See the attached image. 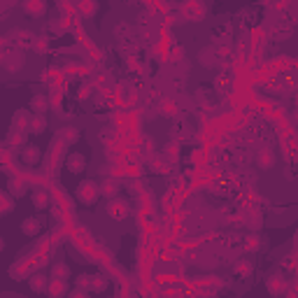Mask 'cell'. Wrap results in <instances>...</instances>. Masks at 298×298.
<instances>
[{"label":"cell","instance_id":"1","mask_svg":"<svg viewBox=\"0 0 298 298\" xmlns=\"http://www.w3.org/2000/svg\"><path fill=\"white\" fill-rule=\"evenodd\" d=\"M100 196V184L94 182V180H84L77 187V200L82 205H94Z\"/></svg>","mask_w":298,"mask_h":298},{"label":"cell","instance_id":"2","mask_svg":"<svg viewBox=\"0 0 298 298\" xmlns=\"http://www.w3.org/2000/svg\"><path fill=\"white\" fill-rule=\"evenodd\" d=\"M128 212H131V207H128L126 200H119V198H110V200H107V215H110L112 219L124 221L128 217Z\"/></svg>","mask_w":298,"mask_h":298},{"label":"cell","instance_id":"3","mask_svg":"<svg viewBox=\"0 0 298 298\" xmlns=\"http://www.w3.org/2000/svg\"><path fill=\"white\" fill-rule=\"evenodd\" d=\"M21 10L26 12L28 17H44L47 14V0H23L21 3Z\"/></svg>","mask_w":298,"mask_h":298},{"label":"cell","instance_id":"4","mask_svg":"<svg viewBox=\"0 0 298 298\" xmlns=\"http://www.w3.org/2000/svg\"><path fill=\"white\" fill-rule=\"evenodd\" d=\"M275 161H277V156L271 147H263V149L256 152V163H259L261 170H271V168H275Z\"/></svg>","mask_w":298,"mask_h":298},{"label":"cell","instance_id":"5","mask_svg":"<svg viewBox=\"0 0 298 298\" xmlns=\"http://www.w3.org/2000/svg\"><path fill=\"white\" fill-rule=\"evenodd\" d=\"M66 168H68V172H82L84 168H86V156L84 154H79V152H70V154L66 156Z\"/></svg>","mask_w":298,"mask_h":298},{"label":"cell","instance_id":"6","mask_svg":"<svg viewBox=\"0 0 298 298\" xmlns=\"http://www.w3.org/2000/svg\"><path fill=\"white\" fill-rule=\"evenodd\" d=\"M265 287H268V291H271L273 296H280V293L287 291V280H284L282 273H275V275H271L265 280Z\"/></svg>","mask_w":298,"mask_h":298},{"label":"cell","instance_id":"7","mask_svg":"<svg viewBox=\"0 0 298 298\" xmlns=\"http://www.w3.org/2000/svg\"><path fill=\"white\" fill-rule=\"evenodd\" d=\"M28 133H33V135H40V133L47 131V116L44 114H31V119H28Z\"/></svg>","mask_w":298,"mask_h":298},{"label":"cell","instance_id":"8","mask_svg":"<svg viewBox=\"0 0 298 298\" xmlns=\"http://www.w3.org/2000/svg\"><path fill=\"white\" fill-rule=\"evenodd\" d=\"M40 228H42V224H40L38 217H26V219L21 221V233L26 237H35L40 233Z\"/></svg>","mask_w":298,"mask_h":298},{"label":"cell","instance_id":"9","mask_svg":"<svg viewBox=\"0 0 298 298\" xmlns=\"http://www.w3.org/2000/svg\"><path fill=\"white\" fill-rule=\"evenodd\" d=\"M47 293L54 298L66 296L68 293V280H58V277H51L49 284H47Z\"/></svg>","mask_w":298,"mask_h":298},{"label":"cell","instance_id":"10","mask_svg":"<svg viewBox=\"0 0 298 298\" xmlns=\"http://www.w3.org/2000/svg\"><path fill=\"white\" fill-rule=\"evenodd\" d=\"M49 110V98L44 94H35L33 98H31V112H35V114H44V112Z\"/></svg>","mask_w":298,"mask_h":298},{"label":"cell","instance_id":"11","mask_svg":"<svg viewBox=\"0 0 298 298\" xmlns=\"http://www.w3.org/2000/svg\"><path fill=\"white\" fill-rule=\"evenodd\" d=\"M5 68L10 72H19V70H21V68H23V54H21V51H12V54H7Z\"/></svg>","mask_w":298,"mask_h":298},{"label":"cell","instance_id":"12","mask_svg":"<svg viewBox=\"0 0 298 298\" xmlns=\"http://www.w3.org/2000/svg\"><path fill=\"white\" fill-rule=\"evenodd\" d=\"M28 284H31V291L44 293V291H47V284H49V280H47L44 275H40V273H35V275L28 277Z\"/></svg>","mask_w":298,"mask_h":298},{"label":"cell","instance_id":"13","mask_svg":"<svg viewBox=\"0 0 298 298\" xmlns=\"http://www.w3.org/2000/svg\"><path fill=\"white\" fill-rule=\"evenodd\" d=\"M119 187H122V184H119V180H112V177H110V180H105V182L100 184V193L110 200V198H114L116 193H119Z\"/></svg>","mask_w":298,"mask_h":298},{"label":"cell","instance_id":"14","mask_svg":"<svg viewBox=\"0 0 298 298\" xmlns=\"http://www.w3.org/2000/svg\"><path fill=\"white\" fill-rule=\"evenodd\" d=\"M14 210V196L10 191H0V217L10 215Z\"/></svg>","mask_w":298,"mask_h":298},{"label":"cell","instance_id":"15","mask_svg":"<svg viewBox=\"0 0 298 298\" xmlns=\"http://www.w3.org/2000/svg\"><path fill=\"white\" fill-rule=\"evenodd\" d=\"M40 149L38 147H33V144H28V147H23V152H21V161L23 163H28V166H35L40 161Z\"/></svg>","mask_w":298,"mask_h":298},{"label":"cell","instance_id":"16","mask_svg":"<svg viewBox=\"0 0 298 298\" xmlns=\"http://www.w3.org/2000/svg\"><path fill=\"white\" fill-rule=\"evenodd\" d=\"M47 205H49V193L44 191V189H35L33 191V207L35 210H47Z\"/></svg>","mask_w":298,"mask_h":298},{"label":"cell","instance_id":"17","mask_svg":"<svg viewBox=\"0 0 298 298\" xmlns=\"http://www.w3.org/2000/svg\"><path fill=\"white\" fill-rule=\"evenodd\" d=\"M7 187H10L7 191H10L14 198H21V196H26V184H23V180H19V177H12Z\"/></svg>","mask_w":298,"mask_h":298},{"label":"cell","instance_id":"18","mask_svg":"<svg viewBox=\"0 0 298 298\" xmlns=\"http://www.w3.org/2000/svg\"><path fill=\"white\" fill-rule=\"evenodd\" d=\"M77 138H79V133H77V128H72V126H66L58 131V140H63L66 144H75Z\"/></svg>","mask_w":298,"mask_h":298},{"label":"cell","instance_id":"19","mask_svg":"<svg viewBox=\"0 0 298 298\" xmlns=\"http://www.w3.org/2000/svg\"><path fill=\"white\" fill-rule=\"evenodd\" d=\"M77 10L82 17H91V14L98 10V3H96V0H77Z\"/></svg>","mask_w":298,"mask_h":298},{"label":"cell","instance_id":"20","mask_svg":"<svg viewBox=\"0 0 298 298\" xmlns=\"http://www.w3.org/2000/svg\"><path fill=\"white\" fill-rule=\"evenodd\" d=\"M51 277H58V280H68L70 277V265L68 263H54L51 265Z\"/></svg>","mask_w":298,"mask_h":298},{"label":"cell","instance_id":"21","mask_svg":"<svg viewBox=\"0 0 298 298\" xmlns=\"http://www.w3.org/2000/svg\"><path fill=\"white\" fill-rule=\"evenodd\" d=\"M12 35H14V38H12V42H14V44H21V47H28V44H33V40H31L33 35L28 33V31H14Z\"/></svg>","mask_w":298,"mask_h":298},{"label":"cell","instance_id":"22","mask_svg":"<svg viewBox=\"0 0 298 298\" xmlns=\"http://www.w3.org/2000/svg\"><path fill=\"white\" fill-rule=\"evenodd\" d=\"M243 249H245V252H259V249H261V237L254 235V233H252V235H247V237H245Z\"/></svg>","mask_w":298,"mask_h":298},{"label":"cell","instance_id":"23","mask_svg":"<svg viewBox=\"0 0 298 298\" xmlns=\"http://www.w3.org/2000/svg\"><path fill=\"white\" fill-rule=\"evenodd\" d=\"M107 284H110V282L105 280V277L103 275H96V277H91V291H96V293H100V291H105L107 289Z\"/></svg>","mask_w":298,"mask_h":298},{"label":"cell","instance_id":"24","mask_svg":"<svg viewBox=\"0 0 298 298\" xmlns=\"http://www.w3.org/2000/svg\"><path fill=\"white\" fill-rule=\"evenodd\" d=\"M233 271H235L237 277H249L252 275V263H249V261H237Z\"/></svg>","mask_w":298,"mask_h":298},{"label":"cell","instance_id":"25","mask_svg":"<svg viewBox=\"0 0 298 298\" xmlns=\"http://www.w3.org/2000/svg\"><path fill=\"white\" fill-rule=\"evenodd\" d=\"M77 287H84V289L91 287V275H79L77 277Z\"/></svg>","mask_w":298,"mask_h":298},{"label":"cell","instance_id":"26","mask_svg":"<svg viewBox=\"0 0 298 298\" xmlns=\"http://www.w3.org/2000/svg\"><path fill=\"white\" fill-rule=\"evenodd\" d=\"M88 96H91V86H86V84H84L82 88H79V94H77V98L79 100H86Z\"/></svg>","mask_w":298,"mask_h":298},{"label":"cell","instance_id":"27","mask_svg":"<svg viewBox=\"0 0 298 298\" xmlns=\"http://www.w3.org/2000/svg\"><path fill=\"white\" fill-rule=\"evenodd\" d=\"M3 249H5V237L0 235V252H3Z\"/></svg>","mask_w":298,"mask_h":298}]
</instances>
